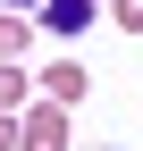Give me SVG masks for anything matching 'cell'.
<instances>
[{
    "instance_id": "ba28073f",
    "label": "cell",
    "mask_w": 143,
    "mask_h": 151,
    "mask_svg": "<svg viewBox=\"0 0 143 151\" xmlns=\"http://www.w3.org/2000/svg\"><path fill=\"white\" fill-rule=\"evenodd\" d=\"M0 9H17V17H25V9H42V0H0Z\"/></svg>"
},
{
    "instance_id": "6da1fadb",
    "label": "cell",
    "mask_w": 143,
    "mask_h": 151,
    "mask_svg": "<svg viewBox=\"0 0 143 151\" xmlns=\"http://www.w3.org/2000/svg\"><path fill=\"white\" fill-rule=\"evenodd\" d=\"M25 151H67V109H59V101L25 109Z\"/></svg>"
},
{
    "instance_id": "8992f818",
    "label": "cell",
    "mask_w": 143,
    "mask_h": 151,
    "mask_svg": "<svg viewBox=\"0 0 143 151\" xmlns=\"http://www.w3.org/2000/svg\"><path fill=\"white\" fill-rule=\"evenodd\" d=\"M17 92H25V76H17L9 59H0V109H9V101H17Z\"/></svg>"
},
{
    "instance_id": "3957f363",
    "label": "cell",
    "mask_w": 143,
    "mask_h": 151,
    "mask_svg": "<svg viewBox=\"0 0 143 151\" xmlns=\"http://www.w3.org/2000/svg\"><path fill=\"white\" fill-rule=\"evenodd\" d=\"M42 84H51V101H76V92H84V84H93V76H84L76 59H59V67H51V76H42Z\"/></svg>"
},
{
    "instance_id": "5b68a950",
    "label": "cell",
    "mask_w": 143,
    "mask_h": 151,
    "mask_svg": "<svg viewBox=\"0 0 143 151\" xmlns=\"http://www.w3.org/2000/svg\"><path fill=\"white\" fill-rule=\"evenodd\" d=\"M110 17H118L126 34H143V0H110Z\"/></svg>"
},
{
    "instance_id": "52a82bcc",
    "label": "cell",
    "mask_w": 143,
    "mask_h": 151,
    "mask_svg": "<svg viewBox=\"0 0 143 151\" xmlns=\"http://www.w3.org/2000/svg\"><path fill=\"white\" fill-rule=\"evenodd\" d=\"M25 143V118H9V109H0V151H17Z\"/></svg>"
},
{
    "instance_id": "277c9868",
    "label": "cell",
    "mask_w": 143,
    "mask_h": 151,
    "mask_svg": "<svg viewBox=\"0 0 143 151\" xmlns=\"http://www.w3.org/2000/svg\"><path fill=\"white\" fill-rule=\"evenodd\" d=\"M9 50H25V17H17V9L0 17V59H9Z\"/></svg>"
},
{
    "instance_id": "7a4b0ae2",
    "label": "cell",
    "mask_w": 143,
    "mask_h": 151,
    "mask_svg": "<svg viewBox=\"0 0 143 151\" xmlns=\"http://www.w3.org/2000/svg\"><path fill=\"white\" fill-rule=\"evenodd\" d=\"M34 25H42V34H84V25H93V0H42Z\"/></svg>"
}]
</instances>
